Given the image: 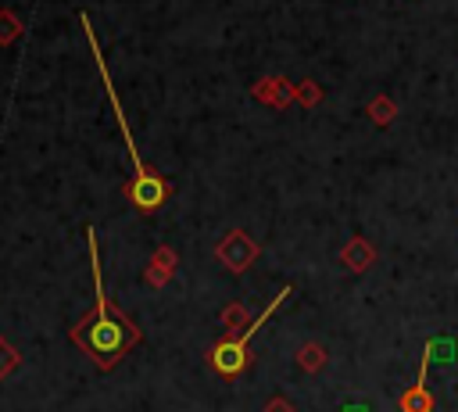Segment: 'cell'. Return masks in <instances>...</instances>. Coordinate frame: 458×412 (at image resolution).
<instances>
[{
	"instance_id": "6da1fadb",
	"label": "cell",
	"mask_w": 458,
	"mask_h": 412,
	"mask_svg": "<svg viewBox=\"0 0 458 412\" xmlns=\"http://www.w3.org/2000/svg\"><path fill=\"white\" fill-rule=\"evenodd\" d=\"M86 247H89V262H93V294H97V308H93V319H86L79 330H75V340L100 362V365H114L122 358V351L132 344L136 330L129 322H122L107 297H104V279H100V254H97V233L86 229Z\"/></svg>"
},
{
	"instance_id": "7a4b0ae2",
	"label": "cell",
	"mask_w": 458,
	"mask_h": 412,
	"mask_svg": "<svg viewBox=\"0 0 458 412\" xmlns=\"http://www.w3.org/2000/svg\"><path fill=\"white\" fill-rule=\"evenodd\" d=\"M79 21H82V32H86V47L93 50V61H97V68H100V79H104V86H107V100H111V107H114V118H118V125H122V133H125V147H129V158H132V186H129V197H132V204L136 208H143V211H154L161 201H165V183L147 168V161L140 158V150H136V143H132V133H129V122H125V115H122V104H118V97H114V86H111V75H107V68H104V57H100V47H97V36H93V25H89V18L86 14H79Z\"/></svg>"
},
{
	"instance_id": "3957f363",
	"label": "cell",
	"mask_w": 458,
	"mask_h": 412,
	"mask_svg": "<svg viewBox=\"0 0 458 412\" xmlns=\"http://www.w3.org/2000/svg\"><path fill=\"white\" fill-rule=\"evenodd\" d=\"M286 297H290V287H283V290L276 294V301H272V305H268V308H265V312H261V315H258V319H254V322H250L236 340H222V344L211 351V365H215L222 376H236V373L247 365V340H250V333H258V326H261V322H265V319H268V315H272Z\"/></svg>"
},
{
	"instance_id": "277c9868",
	"label": "cell",
	"mask_w": 458,
	"mask_h": 412,
	"mask_svg": "<svg viewBox=\"0 0 458 412\" xmlns=\"http://www.w3.org/2000/svg\"><path fill=\"white\" fill-rule=\"evenodd\" d=\"M426 373H429V348H426V358H422V365H419V380L397 398V408H401V412H433V398H429V391H426Z\"/></svg>"
},
{
	"instance_id": "5b68a950",
	"label": "cell",
	"mask_w": 458,
	"mask_h": 412,
	"mask_svg": "<svg viewBox=\"0 0 458 412\" xmlns=\"http://www.w3.org/2000/svg\"><path fill=\"white\" fill-rule=\"evenodd\" d=\"M344 258H347V265H351V269H358V272H361V269L372 262V247H369L365 240H354V244L347 247V254H344Z\"/></svg>"
},
{
	"instance_id": "8992f818",
	"label": "cell",
	"mask_w": 458,
	"mask_h": 412,
	"mask_svg": "<svg viewBox=\"0 0 458 412\" xmlns=\"http://www.w3.org/2000/svg\"><path fill=\"white\" fill-rule=\"evenodd\" d=\"M369 111H372V118H376L379 125L394 122V115H397V107H394V100H390V97H376V100L369 104Z\"/></svg>"
},
{
	"instance_id": "52a82bcc",
	"label": "cell",
	"mask_w": 458,
	"mask_h": 412,
	"mask_svg": "<svg viewBox=\"0 0 458 412\" xmlns=\"http://www.w3.org/2000/svg\"><path fill=\"white\" fill-rule=\"evenodd\" d=\"M344 412H369V408H365V405H347Z\"/></svg>"
}]
</instances>
